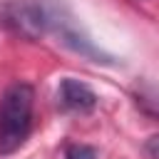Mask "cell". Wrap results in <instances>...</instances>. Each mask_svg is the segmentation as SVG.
Returning a JSON list of instances; mask_svg holds the SVG:
<instances>
[{"mask_svg": "<svg viewBox=\"0 0 159 159\" xmlns=\"http://www.w3.org/2000/svg\"><path fill=\"white\" fill-rule=\"evenodd\" d=\"M35 89L27 82L10 84L0 97V154L17 152L32 129Z\"/></svg>", "mask_w": 159, "mask_h": 159, "instance_id": "1", "label": "cell"}, {"mask_svg": "<svg viewBox=\"0 0 159 159\" xmlns=\"http://www.w3.org/2000/svg\"><path fill=\"white\" fill-rule=\"evenodd\" d=\"M45 10H47V32H52L57 37V42H62L65 47H70L72 52H77V55H82L92 62H107V65L114 62L104 50H99L89 40V35L80 27V22L75 20V15L70 12V7L62 0L45 2Z\"/></svg>", "mask_w": 159, "mask_h": 159, "instance_id": "2", "label": "cell"}, {"mask_svg": "<svg viewBox=\"0 0 159 159\" xmlns=\"http://www.w3.org/2000/svg\"><path fill=\"white\" fill-rule=\"evenodd\" d=\"M2 22L27 40L47 32V10L42 0H7L0 7Z\"/></svg>", "mask_w": 159, "mask_h": 159, "instance_id": "3", "label": "cell"}, {"mask_svg": "<svg viewBox=\"0 0 159 159\" xmlns=\"http://www.w3.org/2000/svg\"><path fill=\"white\" fill-rule=\"evenodd\" d=\"M57 102L65 112H92L97 107V94L92 92V87H87L84 82L75 80V77H65L57 87Z\"/></svg>", "mask_w": 159, "mask_h": 159, "instance_id": "4", "label": "cell"}, {"mask_svg": "<svg viewBox=\"0 0 159 159\" xmlns=\"http://www.w3.org/2000/svg\"><path fill=\"white\" fill-rule=\"evenodd\" d=\"M137 102L144 107V112L159 117V87H144L142 92H137Z\"/></svg>", "mask_w": 159, "mask_h": 159, "instance_id": "5", "label": "cell"}, {"mask_svg": "<svg viewBox=\"0 0 159 159\" xmlns=\"http://www.w3.org/2000/svg\"><path fill=\"white\" fill-rule=\"evenodd\" d=\"M65 159H97V152L87 144H72V147H67Z\"/></svg>", "mask_w": 159, "mask_h": 159, "instance_id": "6", "label": "cell"}]
</instances>
